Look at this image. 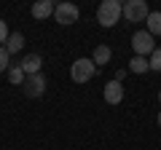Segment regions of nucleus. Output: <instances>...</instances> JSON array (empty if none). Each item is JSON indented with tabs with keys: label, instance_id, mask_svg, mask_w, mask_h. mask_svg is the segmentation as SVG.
I'll list each match as a JSON object with an SVG mask.
<instances>
[{
	"label": "nucleus",
	"instance_id": "nucleus-15",
	"mask_svg": "<svg viewBox=\"0 0 161 150\" xmlns=\"http://www.w3.org/2000/svg\"><path fill=\"white\" fill-rule=\"evenodd\" d=\"M148 64H150V70H153V72H161V48H158V46H156V51L150 54Z\"/></svg>",
	"mask_w": 161,
	"mask_h": 150
},
{
	"label": "nucleus",
	"instance_id": "nucleus-4",
	"mask_svg": "<svg viewBox=\"0 0 161 150\" xmlns=\"http://www.w3.org/2000/svg\"><path fill=\"white\" fill-rule=\"evenodd\" d=\"M150 13L148 3L145 0H126L124 3V16H126V22H145Z\"/></svg>",
	"mask_w": 161,
	"mask_h": 150
},
{
	"label": "nucleus",
	"instance_id": "nucleus-9",
	"mask_svg": "<svg viewBox=\"0 0 161 150\" xmlns=\"http://www.w3.org/2000/svg\"><path fill=\"white\" fill-rule=\"evenodd\" d=\"M54 8H57L54 0H40V3L32 6V16L35 19H48V16H54Z\"/></svg>",
	"mask_w": 161,
	"mask_h": 150
},
{
	"label": "nucleus",
	"instance_id": "nucleus-1",
	"mask_svg": "<svg viewBox=\"0 0 161 150\" xmlns=\"http://www.w3.org/2000/svg\"><path fill=\"white\" fill-rule=\"evenodd\" d=\"M121 13H124V6H121L118 0H102V6L97 8V22L102 27H113L121 19Z\"/></svg>",
	"mask_w": 161,
	"mask_h": 150
},
{
	"label": "nucleus",
	"instance_id": "nucleus-10",
	"mask_svg": "<svg viewBox=\"0 0 161 150\" xmlns=\"http://www.w3.org/2000/svg\"><path fill=\"white\" fill-rule=\"evenodd\" d=\"M24 48V35L22 32H11L8 35V40H6V51L8 54H16V51H22Z\"/></svg>",
	"mask_w": 161,
	"mask_h": 150
},
{
	"label": "nucleus",
	"instance_id": "nucleus-3",
	"mask_svg": "<svg viewBox=\"0 0 161 150\" xmlns=\"http://www.w3.org/2000/svg\"><path fill=\"white\" fill-rule=\"evenodd\" d=\"M132 48H134V56H150L156 51V40L148 29H140V32L132 35Z\"/></svg>",
	"mask_w": 161,
	"mask_h": 150
},
{
	"label": "nucleus",
	"instance_id": "nucleus-18",
	"mask_svg": "<svg viewBox=\"0 0 161 150\" xmlns=\"http://www.w3.org/2000/svg\"><path fill=\"white\" fill-rule=\"evenodd\" d=\"M158 126H161V113H158Z\"/></svg>",
	"mask_w": 161,
	"mask_h": 150
},
{
	"label": "nucleus",
	"instance_id": "nucleus-11",
	"mask_svg": "<svg viewBox=\"0 0 161 150\" xmlns=\"http://www.w3.org/2000/svg\"><path fill=\"white\" fill-rule=\"evenodd\" d=\"M8 81H11V86H22V83L27 81L22 64H11V67H8Z\"/></svg>",
	"mask_w": 161,
	"mask_h": 150
},
{
	"label": "nucleus",
	"instance_id": "nucleus-14",
	"mask_svg": "<svg viewBox=\"0 0 161 150\" xmlns=\"http://www.w3.org/2000/svg\"><path fill=\"white\" fill-rule=\"evenodd\" d=\"M129 70L140 75V72H148V70H150V64H148V59H145V56H134L132 62H129Z\"/></svg>",
	"mask_w": 161,
	"mask_h": 150
},
{
	"label": "nucleus",
	"instance_id": "nucleus-19",
	"mask_svg": "<svg viewBox=\"0 0 161 150\" xmlns=\"http://www.w3.org/2000/svg\"><path fill=\"white\" fill-rule=\"evenodd\" d=\"M158 102H161V91H158Z\"/></svg>",
	"mask_w": 161,
	"mask_h": 150
},
{
	"label": "nucleus",
	"instance_id": "nucleus-5",
	"mask_svg": "<svg viewBox=\"0 0 161 150\" xmlns=\"http://www.w3.org/2000/svg\"><path fill=\"white\" fill-rule=\"evenodd\" d=\"M78 16H80V11H78V6L75 3H59L57 8H54V19H57L59 24H75L78 22Z\"/></svg>",
	"mask_w": 161,
	"mask_h": 150
},
{
	"label": "nucleus",
	"instance_id": "nucleus-8",
	"mask_svg": "<svg viewBox=\"0 0 161 150\" xmlns=\"http://www.w3.org/2000/svg\"><path fill=\"white\" fill-rule=\"evenodd\" d=\"M40 64H43L40 54H27V56L22 59V70H24V75H38V72H40Z\"/></svg>",
	"mask_w": 161,
	"mask_h": 150
},
{
	"label": "nucleus",
	"instance_id": "nucleus-12",
	"mask_svg": "<svg viewBox=\"0 0 161 150\" xmlns=\"http://www.w3.org/2000/svg\"><path fill=\"white\" fill-rule=\"evenodd\" d=\"M145 22H148V32L153 35V38H156V35H161V11H150Z\"/></svg>",
	"mask_w": 161,
	"mask_h": 150
},
{
	"label": "nucleus",
	"instance_id": "nucleus-6",
	"mask_svg": "<svg viewBox=\"0 0 161 150\" xmlns=\"http://www.w3.org/2000/svg\"><path fill=\"white\" fill-rule=\"evenodd\" d=\"M24 86V94H27L30 99H35V97H43V91H46V78L43 75H27V81L22 83Z\"/></svg>",
	"mask_w": 161,
	"mask_h": 150
},
{
	"label": "nucleus",
	"instance_id": "nucleus-17",
	"mask_svg": "<svg viewBox=\"0 0 161 150\" xmlns=\"http://www.w3.org/2000/svg\"><path fill=\"white\" fill-rule=\"evenodd\" d=\"M8 35H11V32H8L6 22H3V19H0V43H6V40H8Z\"/></svg>",
	"mask_w": 161,
	"mask_h": 150
},
{
	"label": "nucleus",
	"instance_id": "nucleus-2",
	"mask_svg": "<svg viewBox=\"0 0 161 150\" xmlns=\"http://www.w3.org/2000/svg\"><path fill=\"white\" fill-rule=\"evenodd\" d=\"M94 72H97V64L92 62V59H75L73 64H70V78H73L75 83H86L94 78Z\"/></svg>",
	"mask_w": 161,
	"mask_h": 150
},
{
	"label": "nucleus",
	"instance_id": "nucleus-16",
	"mask_svg": "<svg viewBox=\"0 0 161 150\" xmlns=\"http://www.w3.org/2000/svg\"><path fill=\"white\" fill-rule=\"evenodd\" d=\"M8 56H11V54L6 51V46H0V72H8V67H11V64H8Z\"/></svg>",
	"mask_w": 161,
	"mask_h": 150
},
{
	"label": "nucleus",
	"instance_id": "nucleus-13",
	"mask_svg": "<svg viewBox=\"0 0 161 150\" xmlns=\"http://www.w3.org/2000/svg\"><path fill=\"white\" fill-rule=\"evenodd\" d=\"M110 56H113V51H110L108 46H97V48H94L92 62H94V64H108V62H110Z\"/></svg>",
	"mask_w": 161,
	"mask_h": 150
},
{
	"label": "nucleus",
	"instance_id": "nucleus-7",
	"mask_svg": "<svg viewBox=\"0 0 161 150\" xmlns=\"http://www.w3.org/2000/svg\"><path fill=\"white\" fill-rule=\"evenodd\" d=\"M102 97H105V102H108V104H118V102H124V83H121V81H110V83H105Z\"/></svg>",
	"mask_w": 161,
	"mask_h": 150
}]
</instances>
